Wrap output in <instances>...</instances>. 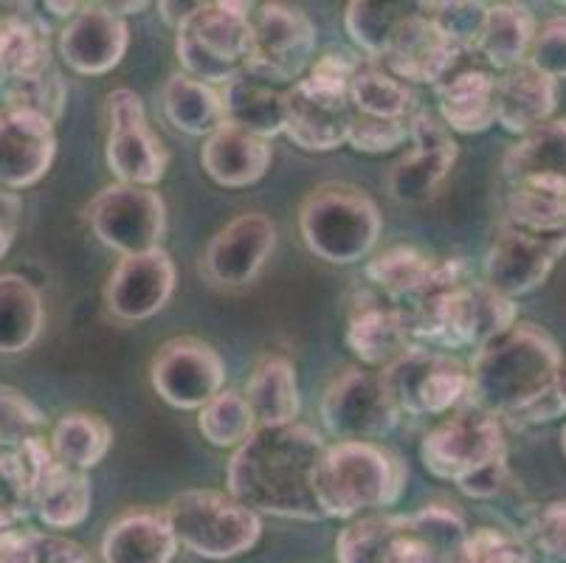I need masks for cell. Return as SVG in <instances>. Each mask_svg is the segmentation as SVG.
I'll list each match as a JSON object with an SVG mask.
<instances>
[{"instance_id":"obj_1","label":"cell","mask_w":566,"mask_h":563,"mask_svg":"<svg viewBox=\"0 0 566 563\" xmlns=\"http://www.w3.org/2000/svg\"><path fill=\"white\" fill-rule=\"evenodd\" d=\"M322 434L302 423L256 428L229 462V496L256 515L318 521L313 473L324 453Z\"/></svg>"},{"instance_id":"obj_2","label":"cell","mask_w":566,"mask_h":563,"mask_svg":"<svg viewBox=\"0 0 566 563\" xmlns=\"http://www.w3.org/2000/svg\"><path fill=\"white\" fill-rule=\"evenodd\" d=\"M564 372L558 341L535 324H513L468 366V403L496 417H513Z\"/></svg>"},{"instance_id":"obj_3","label":"cell","mask_w":566,"mask_h":563,"mask_svg":"<svg viewBox=\"0 0 566 563\" xmlns=\"http://www.w3.org/2000/svg\"><path fill=\"white\" fill-rule=\"evenodd\" d=\"M406 465L378 442H336L324 448L313 493L324 519H355L392 508L406 490Z\"/></svg>"},{"instance_id":"obj_4","label":"cell","mask_w":566,"mask_h":563,"mask_svg":"<svg viewBox=\"0 0 566 563\" xmlns=\"http://www.w3.org/2000/svg\"><path fill=\"white\" fill-rule=\"evenodd\" d=\"M358 62L349 54H324L305 80L285 91V136L307 153H331L347 144L353 105L349 82Z\"/></svg>"},{"instance_id":"obj_5","label":"cell","mask_w":566,"mask_h":563,"mask_svg":"<svg viewBox=\"0 0 566 563\" xmlns=\"http://www.w3.org/2000/svg\"><path fill=\"white\" fill-rule=\"evenodd\" d=\"M300 229L318 260L353 265L373 254L384 220L375 200L358 186L322 184L302 204Z\"/></svg>"},{"instance_id":"obj_6","label":"cell","mask_w":566,"mask_h":563,"mask_svg":"<svg viewBox=\"0 0 566 563\" xmlns=\"http://www.w3.org/2000/svg\"><path fill=\"white\" fill-rule=\"evenodd\" d=\"M175 54L184 74L206 85H229L245 74L251 54V14L245 3H198L175 29Z\"/></svg>"},{"instance_id":"obj_7","label":"cell","mask_w":566,"mask_h":563,"mask_svg":"<svg viewBox=\"0 0 566 563\" xmlns=\"http://www.w3.org/2000/svg\"><path fill=\"white\" fill-rule=\"evenodd\" d=\"M175 541L209 561H229L254 550L262 535V519L218 490H184L164 508Z\"/></svg>"},{"instance_id":"obj_8","label":"cell","mask_w":566,"mask_h":563,"mask_svg":"<svg viewBox=\"0 0 566 563\" xmlns=\"http://www.w3.org/2000/svg\"><path fill=\"white\" fill-rule=\"evenodd\" d=\"M420 459L431 477L460 484L482 468L507 462L502 423L496 415L468 403L426 434L420 442Z\"/></svg>"},{"instance_id":"obj_9","label":"cell","mask_w":566,"mask_h":563,"mask_svg":"<svg viewBox=\"0 0 566 563\" xmlns=\"http://www.w3.org/2000/svg\"><path fill=\"white\" fill-rule=\"evenodd\" d=\"M380 378L400 415L411 417L449 415L468 400L471 384L468 366L460 358L431 347H415L395 364L384 366Z\"/></svg>"},{"instance_id":"obj_10","label":"cell","mask_w":566,"mask_h":563,"mask_svg":"<svg viewBox=\"0 0 566 563\" xmlns=\"http://www.w3.org/2000/svg\"><path fill=\"white\" fill-rule=\"evenodd\" d=\"M318 415L338 442L384 440L400 420V409L386 389L380 372L375 375L361 366L338 372L324 389Z\"/></svg>"},{"instance_id":"obj_11","label":"cell","mask_w":566,"mask_h":563,"mask_svg":"<svg viewBox=\"0 0 566 563\" xmlns=\"http://www.w3.org/2000/svg\"><path fill=\"white\" fill-rule=\"evenodd\" d=\"M316 25L302 9L265 3L251 18V54L245 74L268 85H293L313 65Z\"/></svg>"},{"instance_id":"obj_12","label":"cell","mask_w":566,"mask_h":563,"mask_svg":"<svg viewBox=\"0 0 566 563\" xmlns=\"http://www.w3.org/2000/svg\"><path fill=\"white\" fill-rule=\"evenodd\" d=\"M87 223L122 257L144 254L161 248L167 234V204L150 186L113 184L91 200Z\"/></svg>"},{"instance_id":"obj_13","label":"cell","mask_w":566,"mask_h":563,"mask_svg":"<svg viewBox=\"0 0 566 563\" xmlns=\"http://www.w3.org/2000/svg\"><path fill=\"white\" fill-rule=\"evenodd\" d=\"M107 113H111L105 147L107 169L116 175L118 184L153 189L167 173L169 153L147 122L142 96L130 87H116L107 96Z\"/></svg>"},{"instance_id":"obj_14","label":"cell","mask_w":566,"mask_h":563,"mask_svg":"<svg viewBox=\"0 0 566 563\" xmlns=\"http://www.w3.org/2000/svg\"><path fill=\"white\" fill-rule=\"evenodd\" d=\"M566 254L564 231H527L502 223L485 257V285L507 299L527 296L542 288L555 262Z\"/></svg>"},{"instance_id":"obj_15","label":"cell","mask_w":566,"mask_h":563,"mask_svg":"<svg viewBox=\"0 0 566 563\" xmlns=\"http://www.w3.org/2000/svg\"><path fill=\"white\" fill-rule=\"evenodd\" d=\"M153 389L169 406L181 411H200L226 384V364L218 350L206 341L184 335L158 347L150 364Z\"/></svg>"},{"instance_id":"obj_16","label":"cell","mask_w":566,"mask_h":563,"mask_svg":"<svg viewBox=\"0 0 566 563\" xmlns=\"http://www.w3.org/2000/svg\"><path fill=\"white\" fill-rule=\"evenodd\" d=\"M409 142L415 144L389 175V192L400 204H426L449 178L457 164L454 136L437 113L420 111L409 122Z\"/></svg>"},{"instance_id":"obj_17","label":"cell","mask_w":566,"mask_h":563,"mask_svg":"<svg viewBox=\"0 0 566 563\" xmlns=\"http://www.w3.org/2000/svg\"><path fill=\"white\" fill-rule=\"evenodd\" d=\"M175 277V262L164 248L122 257L107 277V310L122 322H147L172 299Z\"/></svg>"},{"instance_id":"obj_18","label":"cell","mask_w":566,"mask_h":563,"mask_svg":"<svg viewBox=\"0 0 566 563\" xmlns=\"http://www.w3.org/2000/svg\"><path fill=\"white\" fill-rule=\"evenodd\" d=\"M127 45L130 29L111 3H82L56 40L65 65L82 76H102L116 69L125 60Z\"/></svg>"},{"instance_id":"obj_19","label":"cell","mask_w":566,"mask_h":563,"mask_svg":"<svg viewBox=\"0 0 566 563\" xmlns=\"http://www.w3.org/2000/svg\"><path fill=\"white\" fill-rule=\"evenodd\" d=\"M276 226L260 211L234 217L218 231L203 254V273L220 288H243L254 282L274 254Z\"/></svg>"},{"instance_id":"obj_20","label":"cell","mask_w":566,"mask_h":563,"mask_svg":"<svg viewBox=\"0 0 566 563\" xmlns=\"http://www.w3.org/2000/svg\"><path fill=\"white\" fill-rule=\"evenodd\" d=\"M367 279L398 307L468 282L462 260H434L411 246H395L380 251L375 260H369Z\"/></svg>"},{"instance_id":"obj_21","label":"cell","mask_w":566,"mask_h":563,"mask_svg":"<svg viewBox=\"0 0 566 563\" xmlns=\"http://www.w3.org/2000/svg\"><path fill=\"white\" fill-rule=\"evenodd\" d=\"M462 54L465 51H460L442 38L434 23L420 9V12H409L400 20L380 62H384V69L389 74L398 76L406 85L409 82H429V85L437 87L449 80Z\"/></svg>"},{"instance_id":"obj_22","label":"cell","mask_w":566,"mask_h":563,"mask_svg":"<svg viewBox=\"0 0 566 563\" xmlns=\"http://www.w3.org/2000/svg\"><path fill=\"white\" fill-rule=\"evenodd\" d=\"M56 155L54 124L25 111H0V186L29 189L45 178Z\"/></svg>"},{"instance_id":"obj_23","label":"cell","mask_w":566,"mask_h":563,"mask_svg":"<svg viewBox=\"0 0 566 563\" xmlns=\"http://www.w3.org/2000/svg\"><path fill=\"white\" fill-rule=\"evenodd\" d=\"M347 347L367 366H389L417 347L411 322L398 304L378 299L353 310L347 324Z\"/></svg>"},{"instance_id":"obj_24","label":"cell","mask_w":566,"mask_h":563,"mask_svg":"<svg viewBox=\"0 0 566 563\" xmlns=\"http://www.w3.org/2000/svg\"><path fill=\"white\" fill-rule=\"evenodd\" d=\"M558 105V82L530 62L504 71L496 80V122L513 136H527L553 118Z\"/></svg>"},{"instance_id":"obj_25","label":"cell","mask_w":566,"mask_h":563,"mask_svg":"<svg viewBox=\"0 0 566 563\" xmlns=\"http://www.w3.org/2000/svg\"><path fill=\"white\" fill-rule=\"evenodd\" d=\"M274 153L262 138L237 131L234 124L223 122L212 136H206L200 149V164L214 184L226 189H245L265 178Z\"/></svg>"},{"instance_id":"obj_26","label":"cell","mask_w":566,"mask_h":563,"mask_svg":"<svg viewBox=\"0 0 566 563\" xmlns=\"http://www.w3.org/2000/svg\"><path fill=\"white\" fill-rule=\"evenodd\" d=\"M178 550L164 510L136 508L118 515L102 539L105 563H169Z\"/></svg>"},{"instance_id":"obj_27","label":"cell","mask_w":566,"mask_h":563,"mask_svg":"<svg viewBox=\"0 0 566 563\" xmlns=\"http://www.w3.org/2000/svg\"><path fill=\"white\" fill-rule=\"evenodd\" d=\"M51 62L49 25L32 3H0V87Z\"/></svg>"},{"instance_id":"obj_28","label":"cell","mask_w":566,"mask_h":563,"mask_svg":"<svg viewBox=\"0 0 566 563\" xmlns=\"http://www.w3.org/2000/svg\"><path fill=\"white\" fill-rule=\"evenodd\" d=\"M94 490L87 473L71 471L56 457L34 477L32 510L49 530H74L91 513Z\"/></svg>"},{"instance_id":"obj_29","label":"cell","mask_w":566,"mask_h":563,"mask_svg":"<svg viewBox=\"0 0 566 563\" xmlns=\"http://www.w3.org/2000/svg\"><path fill=\"white\" fill-rule=\"evenodd\" d=\"M437 91V116L451 133H482L496 124V80L488 71L471 69L451 74Z\"/></svg>"},{"instance_id":"obj_30","label":"cell","mask_w":566,"mask_h":563,"mask_svg":"<svg viewBox=\"0 0 566 563\" xmlns=\"http://www.w3.org/2000/svg\"><path fill=\"white\" fill-rule=\"evenodd\" d=\"M249 403L251 415H254L256 428H274L296 423V415L302 409L300 380L296 369L287 358L280 355H268L251 372L249 384L243 392Z\"/></svg>"},{"instance_id":"obj_31","label":"cell","mask_w":566,"mask_h":563,"mask_svg":"<svg viewBox=\"0 0 566 563\" xmlns=\"http://www.w3.org/2000/svg\"><path fill=\"white\" fill-rule=\"evenodd\" d=\"M220 100H223L226 122L234 124L237 131L262 142L285 133V91L276 85L240 74L226 85Z\"/></svg>"},{"instance_id":"obj_32","label":"cell","mask_w":566,"mask_h":563,"mask_svg":"<svg viewBox=\"0 0 566 563\" xmlns=\"http://www.w3.org/2000/svg\"><path fill=\"white\" fill-rule=\"evenodd\" d=\"M507 184L518 180H566V118H549L547 124L518 138L502 161Z\"/></svg>"},{"instance_id":"obj_33","label":"cell","mask_w":566,"mask_h":563,"mask_svg":"<svg viewBox=\"0 0 566 563\" xmlns=\"http://www.w3.org/2000/svg\"><path fill=\"white\" fill-rule=\"evenodd\" d=\"M45 324L43 296L20 273H0V355L32 347Z\"/></svg>"},{"instance_id":"obj_34","label":"cell","mask_w":566,"mask_h":563,"mask_svg":"<svg viewBox=\"0 0 566 563\" xmlns=\"http://www.w3.org/2000/svg\"><path fill=\"white\" fill-rule=\"evenodd\" d=\"M535 14L524 3H491L485 29L476 51L491 62L493 69L511 71L527 62L530 45L535 40Z\"/></svg>"},{"instance_id":"obj_35","label":"cell","mask_w":566,"mask_h":563,"mask_svg":"<svg viewBox=\"0 0 566 563\" xmlns=\"http://www.w3.org/2000/svg\"><path fill=\"white\" fill-rule=\"evenodd\" d=\"M161 105L167 122L187 136H212L226 122L220 93L212 85L187 76L184 71L164 82Z\"/></svg>"},{"instance_id":"obj_36","label":"cell","mask_w":566,"mask_h":563,"mask_svg":"<svg viewBox=\"0 0 566 563\" xmlns=\"http://www.w3.org/2000/svg\"><path fill=\"white\" fill-rule=\"evenodd\" d=\"M51 453L56 462L71 471H91L107 457L113 446V428L105 417L91 411H71L56 420L49 437Z\"/></svg>"},{"instance_id":"obj_37","label":"cell","mask_w":566,"mask_h":563,"mask_svg":"<svg viewBox=\"0 0 566 563\" xmlns=\"http://www.w3.org/2000/svg\"><path fill=\"white\" fill-rule=\"evenodd\" d=\"M349 105L353 113L375 118H398L409 122L415 116L417 96L406 82L392 76L375 60L358 62L353 82H349Z\"/></svg>"},{"instance_id":"obj_38","label":"cell","mask_w":566,"mask_h":563,"mask_svg":"<svg viewBox=\"0 0 566 563\" xmlns=\"http://www.w3.org/2000/svg\"><path fill=\"white\" fill-rule=\"evenodd\" d=\"M504 223L527 231H564L566 180H518V184H511Z\"/></svg>"},{"instance_id":"obj_39","label":"cell","mask_w":566,"mask_h":563,"mask_svg":"<svg viewBox=\"0 0 566 563\" xmlns=\"http://www.w3.org/2000/svg\"><path fill=\"white\" fill-rule=\"evenodd\" d=\"M403 515H361L336 539L338 563H392Z\"/></svg>"},{"instance_id":"obj_40","label":"cell","mask_w":566,"mask_h":563,"mask_svg":"<svg viewBox=\"0 0 566 563\" xmlns=\"http://www.w3.org/2000/svg\"><path fill=\"white\" fill-rule=\"evenodd\" d=\"M0 100H3V111H25L56 124V118L63 116L69 87H65L60 69L51 62L45 69L0 87Z\"/></svg>"},{"instance_id":"obj_41","label":"cell","mask_w":566,"mask_h":563,"mask_svg":"<svg viewBox=\"0 0 566 563\" xmlns=\"http://www.w3.org/2000/svg\"><path fill=\"white\" fill-rule=\"evenodd\" d=\"M198 428L214 448H240L256 431V420L240 392L223 389L198 411Z\"/></svg>"},{"instance_id":"obj_42","label":"cell","mask_w":566,"mask_h":563,"mask_svg":"<svg viewBox=\"0 0 566 563\" xmlns=\"http://www.w3.org/2000/svg\"><path fill=\"white\" fill-rule=\"evenodd\" d=\"M415 7L406 3H373V0H353L344 14V25H347L349 38L361 51H367L369 60H380L392 40L395 29L400 20L411 12Z\"/></svg>"},{"instance_id":"obj_43","label":"cell","mask_w":566,"mask_h":563,"mask_svg":"<svg viewBox=\"0 0 566 563\" xmlns=\"http://www.w3.org/2000/svg\"><path fill=\"white\" fill-rule=\"evenodd\" d=\"M426 18L434 23L442 38L460 51H476L485 29L488 3H420Z\"/></svg>"},{"instance_id":"obj_44","label":"cell","mask_w":566,"mask_h":563,"mask_svg":"<svg viewBox=\"0 0 566 563\" xmlns=\"http://www.w3.org/2000/svg\"><path fill=\"white\" fill-rule=\"evenodd\" d=\"M43 411L23 392L0 384V448L14 451L23 442L43 437Z\"/></svg>"},{"instance_id":"obj_45","label":"cell","mask_w":566,"mask_h":563,"mask_svg":"<svg viewBox=\"0 0 566 563\" xmlns=\"http://www.w3.org/2000/svg\"><path fill=\"white\" fill-rule=\"evenodd\" d=\"M451 563H533V557L522 541L504 530L480 526L465 535Z\"/></svg>"},{"instance_id":"obj_46","label":"cell","mask_w":566,"mask_h":563,"mask_svg":"<svg viewBox=\"0 0 566 563\" xmlns=\"http://www.w3.org/2000/svg\"><path fill=\"white\" fill-rule=\"evenodd\" d=\"M409 122H398V118H375V116H364V113H353V122H349V133H347V144L353 149H358V153H367V155L392 153V149L403 147V144L409 142Z\"/></svg>"},{"instance_id":"obj_47","label":"cell","mask_w":566,"mask_h":563,"mask_svg":"<svg viewBox=\"0 0 566 563\" xmlns=\"http://www.w3.org/2000/svg\"><path fill=\"white\" fill-rule=\"evenodd\" d=\"M527 539L544 561L566 563V499L535 510L527 526Z\"/></svg>"},{"instance_id":"obj_48","label":"cell","mask_w":566,"mask_h":563,"mask_svg":"<svg viewBox=\"0 0 566 563\" xmlns=\"http://www.w3.org/2000/svg\"><path fill=\"white\" fill-rule=\"evenodd\" d=\"M7 563H94L76 541L54 533H23Z\"/></svg>"},{"instance_id":"obj_49","label":"cell","mask_w":566,"mask_h":563,"mask_svg":"<svg viewBox=\"0 0 566 563\" xmlns=\"http://www.w3.org/2000/svg\"><path fill=\"white\" fill-rule=\"evenodd\" d=\"M527 62L542 74L553 76L555 82L566 80V14L549 18L542 29L535 31Z\"/></svg>"},{"instance_id":"obj_50","label":"cell","mask_w":566,"mask_h":563,"mask_svg":"<svg viewBox=\"0 0 566 563\" xmlns=\"http://www.w3.org/2000/svg\"><path fill=\"white\" fill-rule=\"evenodd\" d=\"M564 415H566V372H560L558 378H555L542 395L533 397L524 409H518L516 415H513V420H516L518 426H542V423H553Z\"/></svg>"},{"instance_id":"obj_51","label":"cell","mask_w":566,"mask_h":563,"mask_svg":"<svg viewBox=\"0 0 566 563\" xmlns=\"http://www.w3.org/2000/svg\"><path fill=\"white\" fill-rule=\"evenodd\" d=\"M20 215H23L20 195L0 186V260L9 254V248H12L14 237H18Z\"/></svg>"},{"instance_id":"obj_52","label":"cell","mask_w":566,"mask_h":563,"mask_svg":"<svg viewBox=\"0 0 566 563\" xmlns=\"http://www.w3.org/2000/svg\"><path fill=\"white\" fill-rule=\"evenodd\" d=\"M195 7H198V3H161L158 9H161V18L167 20L172 29H178V25H181L184 20L195 12Z\"/></svg>"},{"instance_id":"obj_53","label":"cell","mask_w":566,"mask_h":563,"mask_svg":"<svg viewBox=\"0 0 566 563\" xmlns=\"http://www.w3.org/2000/svg\"><path fill=\"white\" fill-rule=\"evenodd\" d=\"M23 530H0V563H7L12 557L14 546L20 544Z\"/></svg>"},{"instance_id":"obj_54","label":"cell","mask_w":566,"mask_h":563,"mask_svg":"<svg viewBox=\"0 0 566 563\" xmlns=\"http://www.w3.org/2000/svg\"><path fill=\"white\" fill-rule=\"evenodd\" d=\"M80 7L82 3H54V0H51V3H45V9H51L54 14H60V18H69V20L80 12Z\"/></svg>"},{"instance_id":"obj_55","label":"cell","mask_w":566,"mask_h":563,"mask_svg":"<svg viewBox=\"0 0 566 563\" xmlns=\"http://www.w3.org/2000/svg\"><path fill=\"white\" fill-rule=\"evenodd\" d=\"M560 451H564V457H566V426L560 428Z\"/></svg>"},{"instance_id":"obj_56","label":"cell","mask_w":566,"mask_h":563,"mask_svg":"<svg viewBox=\"0 0 566 563\" xmlns=\"http://www.w3.org/2000/svg\"><path fill=\"white\" fill-rule=\"evenodd\" d=\"M0 453H3V448H0Z\"/></svg>"}]
</instances>
